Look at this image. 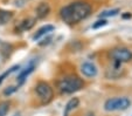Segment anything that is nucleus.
Wrapping results in <instances>:
<instances>
[{"mask_svg":"<svg viewBox=\"0 0 132 116\" xmlns=\"http://www.w3.org/2000/svg\"><path fill=\"white\" fill-rule=\"evenodd\" d=\"M130 17H131L130 14H124V15H123V18H130Z\"/></svg>","mask_w":132,"mask_h":116,"instance_id":"20","label":"nucleus"},{"mask_svg":"<svg viewBox=\"0 0 132 116\" xmlns=\"http://www.w3.org/2000/svg\"><path fill=\"white\" fill-rule=\"evenodd\" d=\"M13 116H20V114H14Z\"/></svg>","mask_w":132,"mask_h":116,"instance_id":"21","label":"nucleus"},{"mask_svg":"<svg viewBox=\"0 0 132 116\" xmlns=\"http://www.w3.org/2000/svg\"><path fill=\"white\" fill-rule=\"evenodd\" d=\"M131 106V100L127 97H112L106 100L104 109L106 111H124Z\"/></svg>","mask_w":132,"mask_h":116,"instance_id":"3","label":"nucleus"},{"mask_svg":"<svg viewBox=\"0 0 132 116\" xmlns=\"http://www.w3.org/2000/svg\"><path fill=\"white\" fill-rule=\"evenodd\" d=\"M50 40H52V36H48L47 39L42 40V42H39V45H40V46H46V45H48V43L50 42Z\"/></svg>","mask_w":132,"mask_h":116,"instance_id":"19","label":"nucleus"},{"mask_svg":"<svg viewBox=\"0 0 132 116\" xmlns=\"http://www.w3.org/2000/svg\"><path fill=\"white\" fill-rule=\"evenodd\" d=\"M57 88L63 94H72L84 88V81L76 75H68L59 81Z\"/></svg>","mask_w":132,"mask_h":116,"instance_id":"2","label":"nucleus"},{"mask_svg":"<svg viewBox=\"0 0 132 116\" xmlns=\"http://www.w3.org/2000/svg\"><path fill=\"white\" fill-rule=\"evenodd\" d=\"M108 24V21L106 20H104V19H102V20H98V21H96L94 25H92V28L94 29H97V28H100V27H103V26H105Z\"/></svg>","mask_w":132,"mask_h":116,"instance_id":"17","label":"nucleus"},{"mask_svg":"<svg viewBox=\"0 0 132 116\" xmlns=\"http://www.w3.org/2000/svg\"><path fill=\"white\" fill-rule=\"evenodd\" d=\"M34 68H35V62H34V61H30V62H29V65H28V66H26V68H23L22 71L20 72V74L18 75V79H16V81H18V84H19V86H21V84H23V83H25L26 79H27L28 76H29L30 74L33 73V71H34Z\"/></svg>","mask_w":132,"mask_h":116,"instance_id":"7","label":"nucleus"},{"mask_svg":"<svg viewBox=\"0 0 132 116\" xmlns=\"http://www.w3.org/2000/svg\"><path fill=\"white\" fill-rule=\"evenodd\" d=\"M10 110V102L3 101L0 102V116H6Z\"/></svg>","mask_w":132,"mask_h":116,"instance_id":"14","label":"nucleus"},{"mask_svg":"<svg viewBox=\"0 0 132 116\" xmlns=\"http://www.w3.org/2000/svg\"><path fill=\"white\" fill-rule=\"evenodd\" d=\"M19 68H20V66H13L12 68H10V69H8V71H6L5 73H3V74H1V75H0V84L3 83V81L5 80V79L7 78V76L10 75V74H12L13 72H15V71H16V69H19Z\"/></svg>","mask_w":132,"mask_h":116,"instance_id":"15","label":"nucleus"},{"mask_svg":"<svg viewBox=\"0 0 132 116\" xmlns=\"http://www.w3.org/2000/svg\"><path fill=\"white\" fill-rule=\"evenodd\" d=\"M81 72L87 78H95L97 75V67L92 62H84L81 66Z\"/></svg>","mask_w":132,"mask_h":116,"instance_id":"8","label":"nucleus"},{"mask_svg":"<svg viewBox=\"0 0 132 116\" xmlns=\"http://www.w3.org/2000/svg\"><path fill=\"white\" fill-rule=\"evenodd\" d=\"M110 56L112 61H117L120 63L130 62L132 60V51L126 47H117L110 52Z\"/></svg>","mask_w":132,"mask_h":116,"instance_id":"5","label":"nucleus"},{"mask_svg":"<svg viewBox=\"0 0 132 116\" xmlns=\"http://www.w3.org/2000/svg\"><path fill=\"white\" fill-rule=\"evenodd\" d=\"M34 25H35V19H33V18H27V19H25V20L21 21L20 25L18 26L16 29L21 30V32H25V30L30 29V28H32Z\"/></svg>","mask_w":132,"mask_h":116,"instance_id":"12","label":"nucleus"},{"mask_svg":"<svg viewBox=\"0 0 132 116\" xmlns=\"http://www.w3.org/2000/svg\"><path fill=\"white\" fill-rule=\"evenodd\" d=\"M123 69L122 63L117 62V61H112V65L106 69V78L109 79H117L123 75Z\"/></svg>","mask_w":132,"mask_h":116,"instance_id":"6","label":"nucleus"},{"mask_svg":"<svg viewBox=\"0 0 132 116\" xmlns=\"http://www.w3.org/2000/svg\"><path fill=\"white\" fill-rule=\"evenodd\" d=\"M36 17L39 19H43V18H46L48 14H49V12H50V6H49V4L48 3H41L40 5L36 7Z\"/></svg>","mask_w":132,"mask_h":116,"instance_id":"10","label":"nucleus"},{"mask_svg":"<svg viewBox=\"0 0 132 116\" xmlns=\"http://www.w3.org/2000/svg\"><path fill=\"white\" fill-rule=\"evenodd\" d=\"M119 13V10L118 8H115V10H111V11H105L101 14V17H113V15L118 14Z\"/></svg>","mask_w":132,"mask_h":116,"instance_id":"16","label":"nucleus"},{"mask_svg":"<svg viewBox=\"0 0 132 116\" xmlns=\"http://www.w3.org/2000/svg\"><path fill=\"white\" fill-rule=\"evenodd\" d=\"M35 93L39 96L42 103H48L53 100V96H54V91H53V88L47 83V82H39V83L35 86Z\"/></svg>","mask_w":132,"mask_h":116,"instance_id":"4","label":"nucleus"},{"mask_svg":"<svg viewBox=\"0 0 132 116\" xmlns=\"http://www.w3.org/2000/svg\"><path fill=\"white\" fill-rule=\"evenodd\" d=\"M13 18V13L10 11L0 10V25H5L8 21H11Z\"/></svg>","mask_w":132,"mask_h":116,"instance_id":"13","label":"nucleus"},{"mask_svg":"<svg viewBox=\"0 0 132 116\" xmlns=\"http://www.w3.org/2000/svg\"><path fill=\"white\" fill-rule=\"evenodd\" d=\"M54 29H55V27L53 25H45V26H42L41 28H39V29H37V32L35 33L34 36H33V39H34V40H39L41 36L47 35L48 33L53 32Z\"/></svg>","mask_w":132,"mask_h":116,"instance_id":"11","label":"nucleus"},{"mask_svg":"<svg viewBox=\"0 0 132 116\" xmlns=\"http://www.w3.org/2000/svg\"><path fill=\"white\" fill-rule=\"evenodd\" d=\"M91 13V5L85 1H75L62 7L60 15L62 20L68 25H75L87 19Z\"/></svg>","mask_w":132,"mask_h":116,"instance_id":"1","label":"nucleus"},{"mask_svg":"<svg viewBox=\"0 0 132 116\" xmlns=\"http://www.w3.org/2000/svg\"><path fill=\"white\" fill-rule=\"evenodd\" d=\"M15 90H16V88H15V87H8L7 89H5V90H4V94H5V95H11V94L14 93Z\"/></svg>","mask_w":132,"mask_h":116,"instance_id":"18","label":"nucleus"},{"mask_svg":"<svg viewBox=\"0 0 132 116\" xmlns=\"http://www.w3.org/2000/svg\"><path fill=\"white\" fill-rule=\"evenodd\" d=\"M78 104H80V98L78 97L70 98L69 101L67 102L65 107H64V113H63V116H69L70 113H71L72 110H75V109L77 108Z\"/></svg>","mask_w":132,"mask_h":116,"instance_id":"9","label":"nucleus"}]
</instances>
